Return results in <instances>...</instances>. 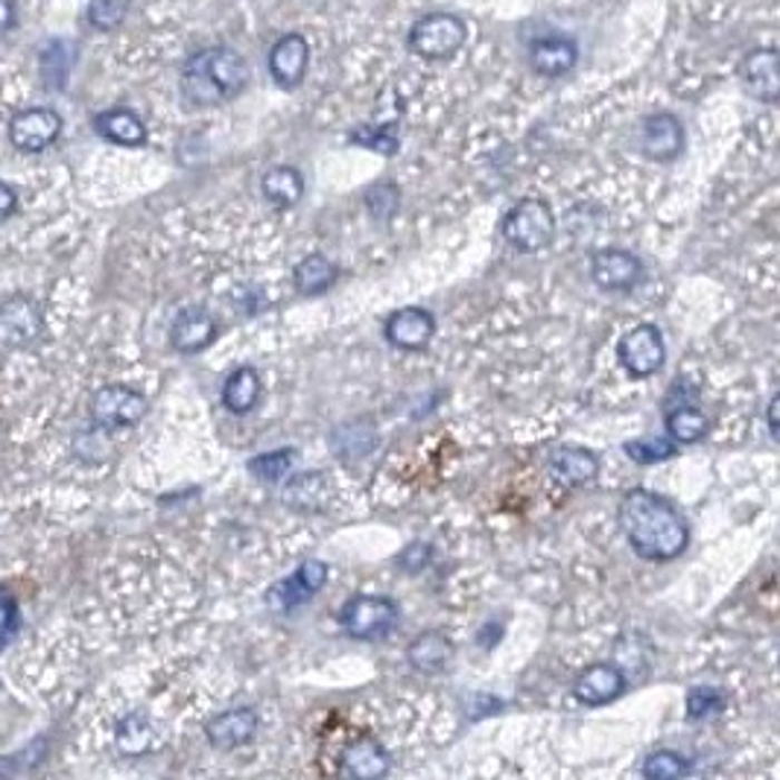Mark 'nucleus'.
Listing matches in <instances>:
<instances>
[{
	"label": "nucleus",
	"mask_w": 780,
	"mask_h": 780,
	"mask_svg": "<svg viewBox=\"0 0 780 780\" xmlns=\"http://www.w3.org/2000/svg\"><path fill=\"white\" fill-rule=\"evenodd\" d=\"M248 82L243 56L228 47H208L191 56L182 70V91L194 106H220L234 100Z\"/></svg>",
	"instance_id": "obj_2"
},
{
	"label": "nucleus",
	"mask_w": 780,
	"mask_h": 780,
	"mask_svg": "<svg viewBox=\"0 0 780 780\" xmlns=\"http://www.w3.org/2000/svg\"><path fill=\"white\" fill-rule=\"evenodd\" d=\"M45 333V313L27 295L0 302V342L12 348L32 345Z\"/></svg>",
	"instance_id": "obj_8"
},
{
	"label": "nucleus",
	"mask_w": 780,
	"mask_h": 780,
	"mask_svg": "<svg viewBox=\"0 0 780 780\" xmlns=\"http://www.w3.org/2000/svg\"><path fill=\"white\" fill-rule=\"evenodd\" d=\"M126 7H129V0H94L88 16H91V23H97L100 30H111V27L124 21Z\"/></svg>",
	"instance_id": "obj_35"
},
{
	"label": "nucleus",
	"mask_w": 780,
	"mask_h": 780,
	"mask_svg": "<svg viewBox=\"0 0 780 780\" xmlns=\"http://www.w3.org/2000/svg\"><path fill=\"white\" fill-rule=\"evenodd\" d=\"M626 454L632 462L655 465L664 462V459H670V456L675 454V441L664 439V436H646V439L626 441Z\"/></svg>",
	"instance_id": "obj_31"
},
{
	"label": "nucleus",
	"mask_w": 780,
	"mask_h": 780,
	"mask_svg": "<svg viewBox=\"0 0 780 780\" xmlns=\"http://www.w3.org/2000/svg\"><path fill=\"white\" fill-rule=\"evenodd\" d=\"M740 77L751 97L774 103L780 94V53L774 47H760V50L745 56Z\"/></svg>",
	"instance_id": "obj_13"
},
{
	"label": "nucleus",
	"mask_w": 780,
	"mask_h": 780,
	"mask_svg": "<svg viewBox=\"0 0 780 780\" xmlns=\"http://www.w3.org/2000/svg\"><path fill=\"white\" fill-rule=\"evenodd\" d=\"M412 670L425 672V675H436L450 664L454 657V643L441 632H421L407 650Z\"/></svg>",
	"instance_id": "obj_22"
},
{
	"label": "nucleus",
	"mask_w": 780,
	"mask_h": 780,
	"mask_svg": "<svg viewBox=\"0 0 780 780\" xmlns=\"http://www.w3.org/2000/svg\"><path fill=\"white\" fill-rule=\"evenodd\" d=\"M16 23V7L12 0H0V32H7Z\"/></svg>",
	"instance_id": "obj_39"
},
{
	"label": "nucleus",
	"mask_w": 780,
	"mask_h": 780,
	"mask_svg": "<svg viewBox=\"0 0 780 780\" xmlns=\"http://www.w3.org/2000/svg\"><path fill=\"white\" fill-rule=\"evenodd\" d=\"M59 131H62V117L53 109H27L12 117L9 140L23 153H41L59 138Z\"/></svg>",
	"instance_id": "obj_10"
},
{
	"label": "nucleus",
	"mask_w": 780,
	"mask_h": 780,
	"mask_svg": "<svg viewBox=\"0 0 780 780\" xmlns=\"http://www.w3.org/2000/svg\"><path fill=\"white\" fill-rule=\"evenodd\" d=\"M295 290L302 293H325L328 286L337 281V266L325 255H308L293 272Z\"/></svg>",
	"instance_id": "obj_27"
},
{
	"label": "nucleus",
	"mask_w": 780,
	"mask_h": 780,
	"mask_svg": "<svg viewBox=\"0 0 780 780\" xmlns=\"http://www.w3.org/2000/svg\"><path fill=\"white\" fill-rule=\"evenodd\" d=\"M556 217L544 199H524L503 217V237L518 252H542L553 243Z\"/></svg>",
	"instance_id": "obj_3"
},
{
	"label": "nucleus",
	"mask_w": 780,
	"mask_h": 780,
	"mask_svg": "<svg viewBox=\"0 0 780 780\" xmlns=\"http://www.w3.org/2000/svg\"><path fill=\"white\" fill-rule=\"evenodd\" d=\"M153 742V728H149L147 716L131 713L117 725V749L124 754H144Z\"/></svg>",
	"instance_id": "obj_29"
},
{
	"label": "nucleus",
	"mask_w": 780,
	"mask_h": 780,
	"mask_svg": "<svg viewBox=\"0 0 780 780\" xmlns=\"http://www.w3.org/2000/svg\"><path fill=\"white\" fill-rule=\"evenodd\" d=\"M468 39L465 23L448 12H433L425 16L421 21L412 23L410 30V47L425 59H448Z\"/></svg>",
	"instance_id": "obj_5"
},
{
	"label": "nucleus",
	"mask_w": 780,
	"mask_h": 780,
	"mask_svg": "<svg viewBox=\"0 0 780 780\" xmlns=\"http://www.w3.org/2000/svg\"><path fill=\"white\" fill-rule=\"evenodd\" d=\"M693 772V763L684 760L675 751H655L646 758L643 763V774L650 780H675V778H688Z\"/></svg>",
	"instance_id": "obj_30"
},
{
	"label": "nucleus",
	"mask_w": 780,
	"mask_h": 780,
	"mask_svg": "<svg viewBox=\"0 0 780 780\" xmlns=\"http://www.w3.org/2000/svg\"><path fill=\"white\" fill-rule=\"evenodd\" d=\"M383 333L394 348L418 351V348H425L427 342L433 340L436 319L425 308L394 310L392 316L387 319V325H383Z\"/></svg>",
	"instance_id": "obj_14"
},
{
	"label": "nucleus",
	"mask_w": 780,
	"mask_h": 780,
	"mask_svg": "<svg viewBox=\"0 0 780 780\" xmlns=\"http://www.w3.org/2000/svg\"><path fill=\"white\" fill-rule=\"evenodd\" d=\"M18 628V608L12 603V596L0 591V650L12 641V634Z\"/></svg>",
	"instance_id": "obj_36"
},
{
	"label": "nucleus",
	"mask_w": 780,
	"mask_h": 780,
	"mask_svg": "<svg viewBox=\"0 0 780 780\" xmlns=\"http://www.w3.org/2000/svg\"><path fill=\"white\" fill-rule=\"evenodd\" d=\"M319 488H322V474H302V477H295L293 482L286 486L284 500L293 503V506H302V509H313Z\"/></svg>",
	"instance_id": "obj_33"
},
{
	"label": "nucleus",
	"mask_w": 780,
	"mask_h": 780,
	"mask_svg": "<svg viewBox=\"0 0 780 780\" xmlns=\"http://www.w3.org/2000/svg\"><path fill=\"white\" fill-rule=\"evenodd\" d=\"M641 147L652 162H672V158H679L681 149H684V126L679 124V117H646L641 129Z\"/></svg>",
	"instance_id": "obj_16"
},
{
	"label": "nucleus",
	"mask_w": 780,
	"mask_h": 780,
	"mask_svg": "<svg viewBox=\"0 0 780 780\" xmlns=\"http://www.w3.org/2000/svg\"><path fill=\"white\" fill-rule=\"evenodd\" d=\"M97 131L103 138L117 144V147H140L147 140V126L140 124L138 115H131L126 109H111L103 111L97 120H94Z\"/></svg>",
	"instance_id": "obj_23"
},
{
	"label": "nucleus",
	"mask_w": 780,
	"mask_h": 780,
	"mask_svg": "<svg viewBox=\"0 0 780 780\" xmlns=\"http://www.w3.org/2000/svg\"><path fill=\"white\" fill-rule=\"evenodd\" d=\"M16 208H18L16 191L0 182V223L12 217V214H16Z\"/></svg>",
	"instance_id": "obj_38"
},
{
	"label": "nucleus",
	"mask_w": 780,
	"mask_h": 780,
	"mask_svg": "<svg viewBox=\"0 0 780 780\" xmlns=\"http://www.w3.org/2000/svg\"><path fill=\"white\" fill-rule=\"evenodd\" d=\"M257 398H261V374L252 365H240L237 371L228 374L223 387L225 410L234 412V416H243V412L255 407Z\"/></svg>",
	"instance_id": "obj_24"
},
{
	"label": "nucleus",
	"mask_w": 780,
	"mask_h": 780,
	"mask_svg": "<svg viewBox=\"0 0 780 780\" xmlns=\"http://www.w3.org/2000/svg\"><path fill=\"white\" fill-rule=\"evenodd\" d=\"M620 524L634 553L646 562H672L690 544L688 520L655 491L632 488L620 503Z\"/></svg>",
	"instance_id": "obj_1"
},
{
	"label": "nucleus",
	"mask_w": 780,
	"mask_h": 780,
	"mask_svg": "<svg viewBox=\"0 0 780 780\" xmlns=\"http://www.w3.org/2000/svg\"><path fill=\"white\" fill-rule=\"evenodd\" d=\"M398 202H401V194H398V187H394V185L371 187L369 196H365V205H369V211L378 220L392 217L394 208H398Z\"/></svg>",
	"instance_id": "obj_34"
},
{
	"label": "nucleus",
	"mask_w": 780,
	"mask_h": 780,
	"mask_svg": "<svg viewBox=\"0 0 780 780\" xmlns=\"http://www.w3.org/2000/svg\"><path fill=\"white\" fill-rule=\"evenodd\" d=\"M263 196L272 202V205H281V208H290L295 202L302 199L304 194V178L295 167H275L263 176L261 182Z\"/></svg>",
	"instance_id": "obj_25"
},
{
	"label": "nucleus",
	"mask_w": 780,
	"mask_h": 780,
	"mask_svg": "<svg viewBox=\"0 0 780 780\" xmlns=\"http://www.w3.org/2000/svg\"><path fill=\"white\" fill-rule=\"evenodd\" d=\"M599 471V459L591 450L562 448L549 456V474L564 486H585Z\"/></svg>",
	"instance_id": "obj_21"
},
{
	"label": "nucleus",
	"mask_w": 780,
	"mask_h": 780,
	"mask_svg": "<svg viewBox=\"0 0 780 780\" xmlns=\"http://www.w3.org/2000/svg\"><path fill=\"white\" fill-rule=\"evenodd\" d=\"M711 430V421L704 412H699L695 407H675V410L666 412V433L670 439L681 441V445H693V441L704 439Z\"/></svg>",
	"instance_id": "obj_26"
},
{
	"label": "nucleus",
	"mask_w": 780,
	"mask_h": 780,
	"mask_svg": "<svg viewBox=\"0 0 780 780\" xmlns=\"http://www.w3.org/2000/svg\"><path fill=\"white\" fill-rule=\"evenodd\" d=\"M257 731V713L252 708H232V711L220 713L208 722L205 734L208 742L220 751L240 749L243 742H248Z\"/></svg>",
	"instance_id": "obj_18"
},
{
	"label": "nucleus",
	"mask_w": 780,
	"mask_h": 780,
	"mask_svg": "<svg viewBox=\"0 0 780 780\" xmlns=\"http://www.w3.org/2000/svg\"><path fill=\"white\" fill-rule=\"evenodd\" d=\"M147 416V398L129 387L111 383L94 394L91 418L106 430H120V427H135Z\"/></svg>",
	"instance_id": "obj_7"
},
{
	"label": "nucleus",
	"mask_w": 780,
	"mask_h": 780,
	"mask_svg": "<svg viewBox=\"0 0 780 780\" xmlns=\"http://www.w3.org/2000/svg\"><path fill=\"white\" fill-rule=\"evenodd\" d=\"M295 459H299V454L290 448L272 450V454H261L248 462V474L261 479V482H279V479H284L286 474L293 471Z\"/></svg>",
	"instance_id": "obj_28"
},
{
	"label": "nucleus",
	"mask_w": 780,
	"mask_h": 780,
	"mask_svg": "<svg viewBox=\"0 0 780 780\" xmlns=\"http://www.w3.org/2000/svg\"><path fill=\"white\" fill-rule=\"evenodd\" d=\"M576 59H579V47H576V41L564 39V36H547V39H535L529 45V65L542 77L571 74L576 68Z\"/></svg>",
	"instance_id": "obj_19"
},
{
	"label": "nucleus",
	"mask_w": 780,
	"mask_h": 780,
	"mask_svg": "<svg viewBox=\"0 0 780 780\" xmlns=\"http://www.w3.org/2000/svg\"><path fill=\"white\" fill-rule=\"evenodd\" d=\"M769 433L778 436V394H772L769 401Z\"/></svg>",
	"instance_id": "obj_40"
},
{
	"label": "nucleus",
	"mask_w": 780,
	"mask_h": 780,
	"mask_svg": "<svg viewBox=\"0 0 780 780\" xmlns=\"http://www.w3.org/2000/svg\"><path fill=\"white\" fill-rule=\"evenodd\" d=\"M328 582V564L325 562H304L299 571L290 576V579H281L279 585L272 587L266 599H270L272 608L279 611H293L299 605H304L308 599L325 587Z\"/></svg>",
	"instance_id": "obj_11"
},
{
	"label": "nucleus",
	"mask_w": 780,
	"mask_h": 780,
	"mask_svg": "<svg viewBox=\"0 0 780 780\" xmlns=\"http://www.w3.org/2000/svg\"><path fill=\"white\" fill-rule=\"evenodd\" d=\"M626 690V675L614 664H594L582 670L573 681V695L576 702L587 704V708H603L620 699Z\"/></svg>",
	"instance_id": "obj_12"
},
{
	"label": "nucleus",
	"mask_w": 780,
	"mask_h": 780,
	"mask_svg": "<svg viewBox=\"0 0 780 780\" xmlns=\"http://www.w3.org/2000/svg\"><path fill=\"white\" fill-rule=\"evenodd\" d=\"M310 62V47L302 36H284L272 45L270 50V74L272 79L279 82L281 88H295L302 86L304 74H308Z\"/></svg>",
	"instance_id": "obj_15"
},
{
	"label": "nucleus",
	"mask_w": 780,
	"mask_h": 780,
	"mask_svg": "<svg viewBox=\"0 0 780 780\" xmlns=\"http://www.w3.org/2000/svg\"><path fill=\"white\" fill-rule=\"evenodd\" d=\"M617 360L632 378H652L666 360L664 337L655 325H637L620 340Z\"/></svg>",
	"instance_id": "obj_6"
},
{
	"label": "nucleus",
	"mask_w": 780,
	"mask_h": 780,
	"mask_svg": "<svg viewBox=\"0 0 780 780\" xmlns=\"http://www.w3.org/2000/svg\"><path fill=\"white\" fill-rule=\"evenodd\" d=\"M340 626L354 641H380L398 626V605L389 596H351L340 608Z\"/></svg>",
	"instance_id": "obj_4"
},
{
	"label": "nucleus",
	"mask_w": 780,
	"mask_h": 780,
	"mask_svg": "<svg viewBox=\"0 0 780 780\" xmlns=\"http://www.w3.org/2000/svg\"><path fill=\"white\" fill-rule=\"evenodd\" d=\"M722 708H725V699H722V693L716 688H693L688 693V716L693 722L713 716Z\"/></svg>",
	"instance_id": "obj_32"
},
{
	"label": "nucleus",
	"mask_w": 780,
	"mask_h": 780,
	"mask_svg": "<svg viewBox=\"0 0 780 780\" xmlns=\"http://www.w3.org/2000/svg\"><path fill=\"white\" fill-rule=\"evenodd\" d=\"M342 769H345L351 778L371 780L383 778V774L392 769V760H389V751L383 749L378 740L360 737V740H354L342 751Z\"/></svg>",
	"instance_id": "obj_20"
},
{
	"label": "nucleus",
	"mask_w": 780,
	"mask_h": 780,
	"mask_svg": "<svg viewBox=\"0 0 780 780\" xmlns=\"http://www.w3.org/2000/svg\"><path fill=\"white\" fill-rule=\"evenodd\" d=\"M214 340H217V322H214V316H211L208 310L202 308L182 310L170 328V342L178 354L205 351Z\"/></svg>",
	"instance_id": "obj_17"
},
{
	"label": "nucleus",
	"mask_w": 780,
	"mask_h": 780,
	"mask_svg": "<svg viewBox=\"0 0 780 780\" xmlns=\"http://www.w3.org/2000/svg\"><path fill=\"white\" fill-rule=\"evenodd\" d=\"M591 279L605 293H626L643 279V263L626 248H603L591 257Z\"/></svg>",
	"instance_id": "obj_9"
},
{
	"label": "nucleus",
	"mask_w": 780,
	"mask_h": 780,
	"mask_svg": "<svg viewBox=\"0 0 780 780\" xmlns=\"http://www.w3.org/2000/svg\"><path fill=\"white\" fill-rule=\"evenodd\" d=\"M430 556H433V549L425 547V544H412V547L401 556V562L407 564L412 573H416V571H421L427 562H430Z\"/></svg>",
	"instance_id": "obj_37"
}]
</instances>
